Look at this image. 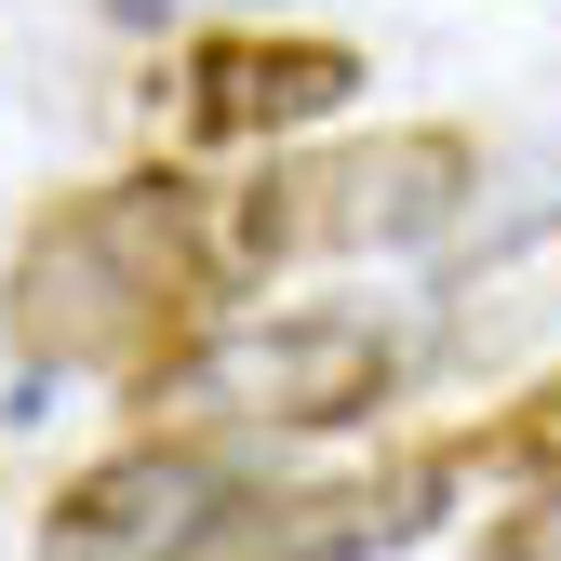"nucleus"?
Wrapping results in <instances>:
<instances>
[{
    "instance_id": "1",
    "label": "nucleus",
    "mask_w": 561,
    "mask_h": 561,
    "mask_svg": "<svg viewBox=\"0 0 561 561\" xmlns=\"http://www.w3.org/2000/svg\"><path fill=\"white\" fill-rule=\"evenodd\" d=\"M228 187H201L187 161H134L94 187H54L14 228L0 267V334L41 375H107L121 401L148 388L201 321H228Z\"/></svg>"
},
{
    "instance_id": "2",
    "label": "nucleus",
    "mask_w": 561,
    "mask_h": 561,
    "mask_svg": "<svg viewBox=\"0 0 561 561\" xmlns=\"http://www.w3.org/2000/svg\"><path fill=\"white\" fill-rule=\"evenodd\" d=\"M401 388V347L362 308H254V321H201L174 362L134 388L148 428H228V442H308V428H362Z\"/></svg>"
},
{
    "instance_id": "3",
    "label": "nucleus",
    "mask_w": 561,
    "mask_h": 561,
    "mask_svg": "<svg viewBox=\"0 0 561 561\" xmlns=\"http://www.w3.org/2000/svg\"><path fill=\"white\" fill-rule=\"evenodd\" d=\"M468 187H481V161L442 121L267 161L254 187H228V267L280 280V267H334V254H414V241H442L468 215Z\"/></svg>"
},
{
    "instance_id": "4",
    "label": "nucleus",
    "mask_w": 561,
    "mask_h": 561,
    "mask_svg": "<svg viewBox=\"0 0 561 561\" xmlns=\"http://www.w3.org/2000/svg\"><path fill=\"white\" fill-rule=\"evenodd\" d=\"M241 495H254V455L228 428H134L121 455L54 481L41 561H215Z\"/></svg>"
},
{
    "instance_id": "5",
    "label": "nucleus",
    "mask_w": 561,
    "mask_h": 561,
    "mask_svg": "<svg viewBox=\"0 0 561 561\" xmlns=\"http://www.w3.org/2000/svg\"><path fill=\"white\" fill-rule=\"evenodd\" d=\"M362 94V54L321 27H201L148 67V121L174 148H280Z\"/></svg>"
},
{
    "instance_id": "6",
    "label": "nucleus",
    "mask_w": 561,
    "mask_h": 561,
    "mask_svg": "<svg viewBox=\"0 0 561 561\" xmlns=\"http://www.w3.org/2000/svg\"><path fill=\"white\" fill-rule=\"evenodd\" d=\"M442 481H455V442L388 455V468H334V481H267V495H241L215 561H388L414 535H442Z\"/></svg>"
},
{
    "instance_id": "7",
    "label": "nucleus",
    "mask_w": 561,
    "mask_h": 561,
    "mask_svg": "<svg viewBox=\"0 0 561 561\" xmlns=\"http://www.w3.org/2000/svg\"><path fill=\"white\" fill-rule=\"evenodd\" d=\"M455 468H508V481H561V375L548 388H522L495 428H468L455 442Z\"/></svg>"
},
{
    "instance_id": "8",
    "label": "nucleus",
    "mask_w": 561,
    "mask_h": 561,
    "mask_svg": "<svg viewBox=\"0 0 561 561\" xmlns=\"http://www.w3.org/2000/svg\"><path fill=\"white\" fill-rule=\"evenodd\" d=\"M481 561H561V481H535V508H508L481 535Z\"/></svg>"
}]
</instances>
